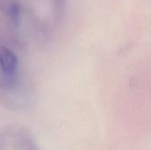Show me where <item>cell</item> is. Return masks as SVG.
<instances>
[{"label": "cell", "instance_id": "1", "mask_svg": "<svg viewBox=\"0 0 151 150\" xmlns=\"http://www.w3.org/2000/svg\"><path fill=\"white\" fill-rule=\"evenodd\" d=\"M0 67L7 73L13 72L17 67V58L15 55L7 48L0 46Z\"/></svg>", "mask_w": 151, "mask_h": 150}]
</instances>
